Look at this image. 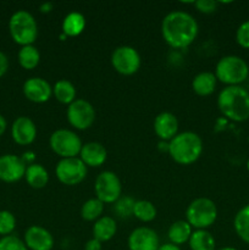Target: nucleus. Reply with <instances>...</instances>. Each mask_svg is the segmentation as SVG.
Wrapping results in <instances>:
<instances>
[{
	"instance_id": "obj_16",
	"label": "nucleus",
	"mask_w": 249,
	"mask_h": 250,
	"mask_svg": "<svg viewBox=\"0 0 249 250\" xmlns=\"http://www.w3.org/2000/svg\"><path fill=\"white\" fill-rule=\"evenodd\" d=\"M11 136L16 144L29 146L37 138V126L33 120L27 116H19L11 126Z\"/></svg>"
},
{
	"instance_id": "obj_40",
	"label": "nucleus",
	"mask_w": 249,
	"mask_h": 250,
	"mask_svg": "<svg viewBox=\"0 0 249 250\" xmlns=\"http://www.w3.org/2000/svg\"><path fill=\"white\" fill-rule=\"evenodd\" d=\"M6 127H7V122L5 120V117L0 114V137L4 134V132L6 131Z\"/></svg>"
},
{
	"instance_id": "obj_19",
	"label": "nucleus",
	"mask_w": 249,
	"mask_h": 250,
	"mask_svg": "<svg viewBox=\"0 0 249 250\" xmlns=\"http://www.w3.org/2000/svg\"><path fill=\"white\" fill-rule=\"evenodd\" d=\"M117 232V224L114 217L102 216L93 225V238L99 242H109L115 237Z\"/></svg>"
},
{
	"instance_id": "obj_10",
	"label": "nucleus",
	"mask_w": 249,
	"mask_h": 250,
	"mask_svg": "<svg viewBox=\"0 0 249 250\" xmlns=\"http://www.w3.org/2000/svg\"><path fill=\"white\" fill-rule=\"evenodd\" d=\"M112 68L122 76H132L138 72L141 68V55L133 46L121 45L117 46L111 54Z\"/></svg>"
},
{
	"instance_id": "obj_38",
	"label": "nucleus",
	"mask_w": 249,
	"mask_h": 250,
	"mask_svg": "<svg viewBox=\"0 0 249 250\" xmlns=\"http://www.w3.org/2000/svg\"><path fill=\"white\" fill-rule=\"evenodd\" d=\"M53 4L51 2H43V4L39 6V11L42 12V14H49V12L53 10Z\"/></svg>"
},
{
	"instance_id": "obj_34",
	"label": "nucleus",
	"mask_w": 249,
	"mask_h": 250,
	"mask_svg": "<svg viewBox=\"0 0 249 250\" xmlns=\"http://www.w3.org/2000/svg\"><path fill=\"white\" fill-rule=\"evenodd\" d=\"M217 5L219 2L215 1V0H198V1H194L195 9L199 12H203V14H212V12L216 11Z\"/></svg>"
},
{
	"instance_id": "obj_36",
	"label": "nucleus",
	"mask_w": 249,
	"mask_h": 250,
	"mask_svg": "<svg viewBox=\"0 0 249 250\" xmlns=\"http://www.w3.org/2000/svg\"><path fill=\"white\" fill-rule=\"evenodd\" d=\"M102 249H103V243L95 238L89 239L84 246V250H102Z\"/></svg>"
},
{
	"instance_id": "obj_24",
	"label": "nucleus",
	"mask_w": 249,
	"mask_h": 250,
	"mask_svg": "<svg viewBox=\"0 0 249 250\" xmlns=\"http://www.w3.org/2000/svg\"><path fill=\"white\" fill-rule=\"evenodd\" d=\"M53 95L59 103L65 105H70L71 103L77 99V90L73 83L67 80H59L53 85Z\"/></svg>"
},
{
	"instance_id": "obj_14",
	"label": "nucleus",
	"mask_w": 249,
	"mask_h": 250,
	"mask_svg": "<svg viewBox=\"0 0 249 250\" xmlns=\"http://www.w3.org/2000/svg\"><path fill=\"white\" fill-rule=\"evenodd\" d=\"M23 242L28 250H51L54 248V237L45 227L33 225L24 232Z\"/></svg>"
},
{
	"instance_id": "obj_3",
	"label": "nucleus",
	"mask_w": 249,
	"mask_h": 250,
	"mask_svg": "<svg viewBox=\"0 0 249 250\" xmlns=\"http://www.w3.org/2000/svg\"><path fill=\"white\" fill-rule=\"evenodd\" d=\"M203 141L197 133L182 132L168 142V155L176 164L190 165L202 156Z\"/></svg>"
},
{
	"instance_id": "obj_27",
	"label": "nucleus",
	"mask_w": 249,
	"mask_h": 250,
	"mask_svg": "<svg viewBox=\"0 0 249 250\" xmlns=\"http://www.w3.org/2000/svg\"><path fill=\"white\" fill-rule=\"evenodd\" d=\"M233 227L239 239L249 244V204L237 212L233 219Z\"/></svg>"
},
{
	"instance_id": "obj_6",
	"label": "nucleus",
	"mask_w": 249,
	"mask_h": 250,
	"mask_svg": "<svg viewBox=\"0 0 249 250\" xmlns=\"http://www.w3.org/2000/svg\"><path fill=\"white\" fill-rule=\"evenodd\" d=\"M217 219L216 204L209 198H197L186 210V221L195 229H207Z\"/></svg>"
},
{
	"instance_id": "obj_8",
	"label": "nucleus",
	"mask_w": 249,
	"mask_h": 250,
	"mask_svg": "<svg viewBox=\"0 0 249 250\" xmlns=\"http://www.w3.org/2000/svg\"><path fill=\"white\" fill-rule=\"evenodd\" d=\"M97 199L104 204H114L121 198L122 185L119 176L112 171H103L97 176L94 182Z\"/></svg>"
},
{
	"instance_id": "obj_41",
	"label": "nucleus",
	"mask_w": 249,
	"mask_h": 250,
	"mask_svg": "<svg viewBox=\"0 0 249 250\" xmlns=\"http://www.w3.org/2000/svg\"><path fill=\"white\" fill-rule=\"evenodd\" d=\"M219 250H238V249L233 248V247H224V248H221V249H219Z\"/></svg>"
},
{
	"instance_id": "obj_23",
	"label": "nucleus",
	"mask_w": 249,
	"mask_h": 250,
	"mask_svg": "<svg viewBox=\"0 0 249 250\" xmlns=\"http://www.w3.org/2000/svg\"><path fill=\"white\" fill-rule=\"evenodd\" d=\"M85 28V17L81 12L73 11L66 15L61 29L66 37H78Z\"/></svg>"
},
{
	"instance_id": "obj_37",
	"label": "nucleus",
	"mask_w": 249,
	"mask_h": 250,
	"mask_svg": "<svg viewBox=\"0 0 249 250\" xmlns=\"http://www.w3.org/2000/svg\"><path fill=\"white\" fill-rule=\"evenodd\" d=\"M21 159L23 160V163L26 164L27 166L32 165V164H34V161H36V154H34L33 151H26V153H23V155L21 156Z\"/></svg>"
},
{
	"instance_id": "obj_26",
	"label": "nucleus",
	"mask_w": 249,
	"mask_h": 250,
	"mask_svg": "<svg viewBox=\"0 0 249 250\" xmlns=\"http://www.w3.org/2000/svg\"><path fill=\"white\" fill-rule=\"evenodd\" d=\"M19 63L24 70H34L41 62V53L34 45L21 46L17 54Z\"/></svg>"
},
{
	"instance_id": "obj_1",
	"label": "nucleus",
	"mask_w": 249,
	"mask_h": 250,
	"mask_svg": "<svg viewBox=\"0 0 249 250\" xmlns=\"http://www.w3.org/2000/svg\"><path fill=\"white\" fill-rule=\"evenodd\" d=\"M199 26L194 17L186 11L176 10L166 15L161 22V36L173 49L188 48L197 39Z\"/></svg>"
},
{
	"instance_id": "obj_18",
	"label": "nucleus",
	"mask_w": 249,
	"mask_h": 250,
	"mask_svg": "<svg viewBox=\"0 0 249 250\" xmlns=\"http://www.w3.org/2000/svg\"><path fill=\"white\" fill-rule=\"evenodd\" d=\"M78 158L87 167H100L107 159V151L102 143L89 142L82 146Z\"/></svg>"
},
{
	"instance_id": "obj_22",
	"label": "nucleus",
	"mask_w": 249,
	"mask_h": 250,
	"mask_svg": "<svg viewBox=\"0 0 249 250\" xmlns=\"http://www.w3.org/2000/svg\"><path fill=\"white\" fill-rule=\"evenodd\" d=\"M193 233V229L186 220H178L175 221L167 231V237L170 243L175 246H182V244L188 243L190 236Z\"/></svg>"
},
{
	"instance_id": "obj_9",
	"label": "nucleus",
	"mask_w": 249,
	"mask_h": 250,
	"mask_svg": "<svg viewBox=\"0 0 249 250\" xmlns=\"http://www.w3.org/2000/svg\"><path fill=\"white\" fill-rule=\"evenodd\" d=\"M88 167L80 158L60 159L55 167V175L59 182L65 186H77L87 177Z\"/></svg>"
},
{
	"instance_id": "obj_15",
	"label": "nucleus",
	"mask_w": 249,
	"mask_h": 250,
	"mask_svg": "<svg viewBox=\"0 0 249 250\" xmlns=\"http://www.w3.org/2000/svg\"><path fill=\"white\" fill-rule=\"evenodd\" d=\"M23 94L29 102L36 104H43L46 103L53 95V87L42 77L28 78L23 83Z\"/></svg>"
},
{
	"instance_id": "obj_20",
	"label": "nucleus",
	"mask_w": 249,
	"mask_h": 250,
	"mask_svg": "<svg viewBox=\"0 0 249 250\" xmlns=\"http://www.w3.org/2000/svg\"><path fill=\"white\" fill-rule=\"evenodd\" d=\"M217 80L212 72H200L193 78L192 89L199 97H209L215 92Z\"/></svg>"
},
{
	"instance_id": "obj_2",
	"label": "nucleus",
	"mask_w": 249,
	"mask_h": 250,
	"mask_svg": "<svg viewBox=\"0 0 249 250\" xmlns=\"http://www.w3.org/2000/svg\"><path fill=\"white\" fill-rule=\"evenodd\" d=\"M220 112L233 122L249 120V92L241 85L225 87L217 97Z\"/></svg>"
},
{
	"instance_id": "obj_39",
	"label": "nucleus",
	"mask_w": 249,
	"mask_h": 250,
	"mask_svg": "<svg viewBox=\"0 0 249 250\" xmlns=\"http://www.w3.org/2000/svg\"><path fill=\"white\" fill-rule=\"evenodd\" d=\"M158 250H182L178 246H175L172 243H165L163 246L159 247Z\"/></svg>"
},
{
	"instance_id": "obj_25",
	"label": "nucleus",
	"mask_w": 249,
	"mask_h": 250,
	"mask_svg": "<svg viewBox=\"0 0 249 250\" xmlns=\"http://www.w3.org/2000/svg\"><path fill=\"white\" fill-rule=\"evenodd\" d=\"M190 250H215L216 249V242L214 236L207 229H195L193 231L189 241Z\"/></svg>"
},
{
	"instance_id": "obj_4",
	"label": "nucleus",
	"mask_w": 249,
	"mask_h": 250,
	"mask_svg": "<svg viewBox=\"0 0 249 250\" xmlns=\"http://www.w3.org/2000/svg\"><path fill=\"white\" fill-rule=\"evenodd\" d=\"M9 32L12 41L19 45H33L38 37V24L31 12L17 10L9 20Z\"/></svg>"
},
{
	"instance_id": "obj_5",
	"label": "nucleus",
	"mask_w": 249,
	"mask_h": 250,
	"mask_svg": "<svg viewBox=\"0 0 249 250\" xmlns=\"http://www.w3.org/2000/svg\"><path fill=\"white\" fill-rule=\"evenodd\" d=\"M214 75L226 87L239 85L248 78L249 66L239 56L226 55L217 61Z\"/></svg>"
},
{
	"instance_id": "obj_17",
	"label": "nucleus",
	"mask_w": 249,
	"mask_h": 250,
	"mask_svg": "<svg viewBox=\"0 0 249 250\" xmlns=\"http://www.w3.org/2000/svg\"><path fill=\"white\" fill-rule=\"evenodd\" d=\"M153 127L161 142H170L178 134V120L172 112H160L154 120Z\"/></svg>"
},
{
	"instance_id": "obj_28",
	"label": "nucleus",
	"mask_w": 249,
	"mask_h": 250,
	"mask_svg": "<svg viewBox=\"0 0 249 250\" xmlns=\"http://www.w3.org/2000/svg\"><path fill=\"white\" fill-rule=\"evenodd\" d=\"M103 212H104V203L97 198L88 199L81 208V217L88 222H95L103 216Z\"/></svg>"
},
{
	"instance_id": "obj_29",
	"label": "nucleus",
	"mask_w": 249,
	"mask_h": 250,
	"mask_svg": "<svg viewBox=\"0 0 249 250\" xmlns=\"http://www.w3.org/2000/svg\"><path fill=\"white\" fill-rule=\"evenodd\" d=\"M133 216L142 222H151L156 217V208L149 200H136Z\"/></svg>"
},
{
	"instance_id": "obj_30",
	"label": "nucleus",
	"mask_w": 249,
	"mask_h": 250,
	"mask_svg": "<svg viewBox=\"0 0 249 250\" xmlns=\"http://www.w3.org/2000/svg\"><path fill=\"white\" fill-rule=\"evenodd\" d=\"M16 227V217L9 210H0V236H9Z\"/></svg>"
},
{
	"instance_id": "obj_13",
	"label": "nucleus",
	"mask_w": 249,
	"mask_h": 250,
	"mask_svg": "<svg viewBox=\"0 0 249 250\" xmlns=\"http://www.w3.org/2000/svg\"><path fill=\"white\" fill-rule=\"evenodd\" d=\"M129 250H158L160 247L159 236L150 227H137L128 236Z\"/></svg>"
},
{
	"instance_id": "obj_31",
	"label": "nucleus",
	"mask_w": 249,
	"mask_h": 250,
	"mask_svg": "<svg viewBox=\"0 0 249 250\" xmlns=\"http://www.w3.org/2000/svg\"><path fill=\"white\" fill-rule=\"evenodd\" d=\"M136 200L131 197H121L114 203V211L120 217H129L133 215V207Z\"/></svg>"
},
{
	"instance_id": "obj_42",
	"label": "nucleus",
	"mask_w": 249,
	"mask_h": 250,
	"mask_svg": "<svg viewBox=\"0 0 249 250\" xmlns=\"http://www.w3.org/2000/svg\"><path fill=\"white\" fill-rule=\"evenodd\" d=\"M247 170L249 171V159H248V161H247Z\"/></svg>"
},
{
	"instance_id": "obj_12",
	"label": "nucleus",
	"mask_w": 249,
	"mask_h": 250,
	"mask_svg": "<svg viewBox=\"0 0 249 250\" xmlns=\"http://www.w3.org/2000/svg\"><path fill=\"white\" fill-rule=\"evenodd\" d=\"M27 165L21 156L15 154H4L0 156V180L6 183H15L22 180L26 173Z\"/></svg>"
},
{
	"instance_id": "obj_33",
	"label": "nucleus",
	"mask_w": 249,
	"mask_h": 250,
	"mask_svg": "<svg viewBox=\"0 0 249 250\" xmlns=\"http://www.w3.org/2000/svg\"><path fill=\"white\" fill-rule=\"evenodd\" d=\"M236 42L239 46L244 49H249V20L244 21L241 26L237 28Z\"/></svg>"
},
{
	"instance_id": "obj_35",
	"label": "nucleus",
	"mask_w": 249,
	"mask_h": 250,
	"mask_svg": "<svg viewBox=\"0 0 249 250\" xmlns=\"http://www.w3.org/2000/svg\"><path fill=\"white\" fill-rule=\"evenodd\" d=\"M9 70V58L6 54L0 50V78L5 75Z\"/></svg>"
},
{
	"instance_id": "obj_32",
	"label": "nucleus",
	"mask_w": 249,
	"mask_h": 250,
	"mask_svg": "<svg viewBox=\"0 0 249 250\" xmlns=\"http://www.w3.org/2000/svg\"><path fill=\"white\" fill-rule=\"evenodd\" d=\"M0 250H28L26 244L14 234H9V236H4L0 238Z\"/></svg>"
},
{
	"instance_id": "obj_11",
	"label": "nucleus",
	"mask_w": 249,
	"mask_h": 250,
	"mask_svg": "<svg viewBox=\"0 0 249 250\" xmlns=\"http://www.w3.org/2000/svg\"><path fill=\"white\" fill-rule=\"evenodd\" d=\"M67 121L73 128L78 131H84L93 126L97 117L94 106L84 99H76L71 103L66 110Z\"/></svg>"
},
{
	"instance_id": "obj_21",
	"label": "nucleus",
	"mask_w": 249,
	"mask_h": 250,
	"mask_svg": "<svg viewBox=\"0 0 249 250\" xmlns=\"http://www.w3.org/2000/svg\"><path fill=\"white\" fill-rule=\"evenodd\" d=\"M24 180L28 183L29 187L34 188V189H42L48 185L49 173L43 165L34 163L27 166Z\"/></svg>"
},
{
	"instance_id": "obj_7",
	"label": "nucleus",
	"mask_w": 249,
	"mask_h": 250,
	"mask_svg": "<svg viewBox=\"0 0 249 250\" xmlns=\"http://www.w3.org/2000/svg\"><path fill=\"white\" fill-rule=\"evenodd\" d=\"M50 149L61 159L77 158L82 149V141L76 132L60 128L51 133L49 138Z\"/></svg>"
}]
</instances>
